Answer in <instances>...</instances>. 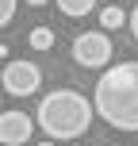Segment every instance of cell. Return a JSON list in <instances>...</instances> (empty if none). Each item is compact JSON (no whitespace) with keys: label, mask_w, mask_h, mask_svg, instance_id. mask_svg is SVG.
Returning <instances> with one entry per match:
<instances>
[{"label":"cell","mask_w":138,"mask_h":146,"mask_svg":"<svg viewBox=\"0 0 138 146\" xmlns=\"http://www.w3.org/2000/svg\"><path fill=\"white\" fill-rule=\"evenodd\" d=\"M92 108L115 131H138V62H119L104 69L92 88Z\"/></svg>","instance_id":"1"},{"label":"cell","mask_w":138,"mask_h":146,"mask_svg":"<svg viewBox=\"0 0 138 146\" xmlns=\"http://www.w3.org/2000/svg\"><path fill=\"white\" fill-rule=\"evenodd\" d=\"M35 123L42 127L50 139H81L92 123V100H85L73 88H58V92L42 96L35 111Z\"/></svg>","instance_id":"2"},{"label":"cell","mask_w":138,"mask_h":146,"mask_svg":"<svg viewBox=\"0 0 138 146\" xmlns=\"http://www.w3.org/2000/svg\"><path fill=\"white\" fill-rule=\"evenodd\" d=\"M73 58L85 69H104L111 62V38L104 31H85V35L73 38Z\"/></svg>","instance_id":"3"},{"label":"cell","mask_w":138,"mask_h":146,"mask_svg":"<svg viewBox=\"0 0 138 146\" xmlns=\"http://www.w3.org/2000/svg\"><path fill=\"white\" fill-rule=\"evenodd\" d=\"M0 81H4V92H12V96H31V92H38V85H42V69H38L35 62L15 58V62L4 66Z\"/></svg>","instance_id":"4"},{"label":"cell","mask_w":138,"mask_h":146,"mask_svg":"<svg viewBox=\"0 0 138 146\" xmlns=\"http://www.w3.org/2000/svg\"><path fill=\"white\" fill-rule=\"evenodd\" d=\"M31 127H35V119H31L27 111H19V108L0 111V142H4V146H23V142H31Z\"/></svg>","instance_id":"5"},{"label":"cell","mask_w":138,"mask_h":146,"mask_svg":"<svg viewBox=\"0 0 138 146\" xmlns=\"http://www.w3.org/2000/svg\"><path fill=\"white\" fill-rule=\"evenodd\" d=\"M96 8V0H58V12L69 15V19H81V15H88Z\"/></svg>","instance_id":"6"},{"label":"cell","mask_w":138,"mask_h":146,"mask_svg":"<svg viewBox=\"0 0 138 146\" xmlns=\"http://www.w3.org/2000/svg\"><path fill=\"white\" fill-rule=\"evenodd\" d=\"M123 23H127V15H123V8H119V4H108V8L100 12V27H108V31H119Z\"/></svg>","instance_id":"7"},{"label":"cell","mask_w":138,"mask_h":146,"mask_svg":"<svg viewBox=\"0 0 138 146\" xmlns=\"http://www.w3.org/2000/svg\"><path fill=\"white\" fill-rule=\"evenodd\" d=\"M27 42H31V50H50V46H54V31L50 27H31Z\"/></svg>","instance_id":"8"},{"label":"cell","mask_w":138,"mask_h":146,"mask_svg":"<svg viewBox=\"0 0 138 146\" xmlns=\"http://www.w3.org/2000/svg\"><path fill=\"white\" fill-rule=\"evenodd\" d=\"M15 4H19V0H0V27H8V23H12Z\"/></svg>","instance_id":"9"},{"label":"cell","mask_w":138,"mask_h":146,"mask_svg":"<svg viewBox=\"0 0 138 146\" xmlns=\"http://www.w3.org/2000/svg\"><path fill=\"white\" fill-rule=\"evenodd\" d=\"M127 23H131V35L138 38V8H134V12H131V15H127Z\"/></svg>","instance_id":"10"},{"label":"cell","mask_w":138,"mask_h":146,"mask_svg":"<svg viewBox=\"0 0 138 146\" xmlns=\"http://www.w3.org/2000/svg\"><path fill=\"white\" fill-rule=\"evenodd\" d=\"M27 4H31V8H42V4H46V0H27Z\"/></svg>","instance_id":"11"},{"label":"cell","mask_w":138,"mask_h":146,"mask_svg":"<svg viewBox=\"0 0 138 146\" xmlns=\"http://www.w3.org/2000/svg\"><path fill=\"white\" fill-rule=\"evenodd\" d=\"M38 146H54V142H38Z\"/></svg>","instance_id":"12"},{"label":"cell","mask_w":138,"mask_h":146,"mask_svg":"<svg viewBox=\"0 0 138 146\" xmlns=\"http://www.w3.org/2000/svg\"><path fill=\"white\" fill-rule=\"evenodd\" d=\"M77 146H81V142H77Z\"/></svg>","instance_id":"13"}]
</instances>
